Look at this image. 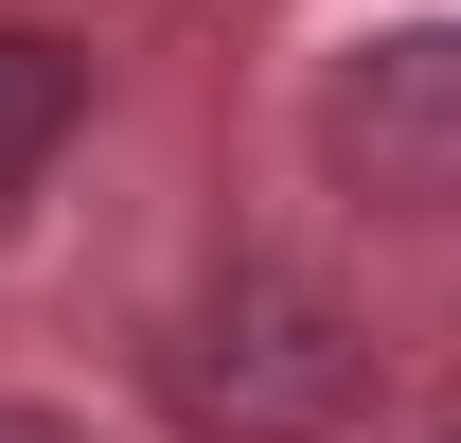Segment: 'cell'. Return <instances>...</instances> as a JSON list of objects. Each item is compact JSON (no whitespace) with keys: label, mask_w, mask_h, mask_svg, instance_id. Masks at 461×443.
I'll use <instances>...</instances> for the list:
<instances>
[{"label":"cell","mask_w":461,"mask_h":443,"mask_svg":"<svg viewBox=\"0 0 461 443\" xmlns=\"http://www.w3.org/2000/svg\"><path fill=\"white\" fill-rule=\"evenodd\" d=\"M160 408L195 443H338L355 408H373V337H355L338 284L230 267V284H195V320L160 337Z\"/></svg>","instance_id":"1"},{"label":"cell","mask_w":461,"mask_h":443,"mask_svg":"<svg viewBox=\"0 0 461 443\" xmlns=\"http://www.w3.org/2000/svg\"><path fill=\"white\" fill-rule=\"evenodd\" d=\"M320 177L373 213H461V0L373 18L320 71Z\"/></svg>","instance_id":"2"},{"label":"cell","mask_w":461,"mask_h":443,"mask_svg":"<svg viewBox=\"0 0 461 443\" xmlns=\"http://www.w3.org/2000/svg\"><path fill=\"white\" fill-rule=\"evenodd\" d=\"M71 124H89V54H71V36H36V18H0V213L54 177Z\"/></svg>","instance_id":"3"},{"label":"cell","mask_w":461,"mask_h":443,"mask_svg":"<svg viewBox=\"0 0 461 443\" xmlns=\"http://www.w3.org/2000/svg\"><path fill=\"white\" fill-rule=\"evenodd\" d=\"M0 443H89V426H71V408H0Z\"/></svg>","instance_id":"4"}]
</instances>
